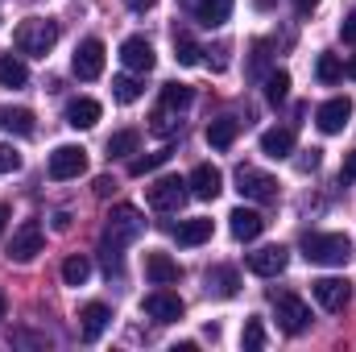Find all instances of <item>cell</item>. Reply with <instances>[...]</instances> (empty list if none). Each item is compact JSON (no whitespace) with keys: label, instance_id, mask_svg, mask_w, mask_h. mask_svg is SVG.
<instances>
[{"label":"cell","instance_id":"1","mask_svg":"<svg viewBox=\"0 0 356 352\" xmlns=\"http://www.w3.org/2000/svg\"><path fill=\"white\" fill-rule=\"evenodd\" d=\"M141 232H145V216H141L133 203H116V207L108 211V224H104V249L120 253V249L133 245Z\"/></svg>","mask_w":356,"mask_h":352},{"label":"cell","instance_id":"11","mask_svg":"<svg viewBox=\"0 0 356 352\" xmlns=\"http://www.w3.org/2000/svg\"><path fill=\"white\" fill-rule=\"evenodd\" d=\"M141 307H145V315H149V319H158V323H178V319H182V311H186V307H182V298L170 294V290H149Z\"/></svg>","mask_w":356,"mask_h":352},{"label":"cell","instance_id":"25","mask_svg":"<svg viewBox=\"0 0 356 352\" xmlns=\"http://www.w3.org/2000/svg\"><path fill=\"white\" fill-rule=\"evenodd\" d=\"M0 129L17 133V137H29L33 133V112L29 108H0Z\"/></svg>","mask_w":356,"mask_h":352},{"label":"cell","instance_id":"9","mask_svg":"<svg viewBox=\"0 0 356 352\" xmlns=\"http://www.w3.org/2000/svg\"><path fill=\"white\" fill-rule=\"evenodd\" d=\"M88 170V150L83 145H58L50 154V178L54 182H67V178H79Z\"/></svg>","mask_w":356,"mask_h":352},{"label":"cell","instance_id":"27","mask_svg":"<svg viewBox=\"0 0 356 352\" xmlns=\"http://www.w3.org/2000/svg\"><path fill=\"white\" fill-rule=\"evenodd\" d=\"M137 145H141V133L137 129H120V133L108 137V158H129V154H137Z\"/></svg>","mask_w":356,"mask_h":352},{"label":"cell","instance_id":"17","mask_svg":"<svg viewBox=\"0 0 356 352\" xmlns=\"http://www.w3.org/2000/svg\"><path fill=\"white\" fill-rule=\"evenodd\" d=\"M228 220H232V237H236V241H257V237L266 232V216L253 211V207H236Z\"/></svg>","mask_w":356,"mask_h":352},{"label":"cell","instance_id":"10","mask_svg":"<svg viewBox=\"0 0 356 352\" xmlns=\"http://www.w3.org/2000/svg\"><path fill=\"white\" fill-rule=\"evenodd\" d=\"M71 71H75V79H83V83L99 79V71H104V42H99V38H88V42L75 46Z\"/></svg>","mask_w":356,"mask_h":352},{"label":"cell","instance_id":"13","mask_svg":"<svg viewBox=\"0 0 356 352\" xmlns=\"http://www.w3.org/2000/svg\"><path fill=\"white\" fill-rule=\"evenodd\" d=\"M120 63H124L129 71L145 75V71H154V46H149L141 33H133V38H124V42H120Z\"/></svg>","mask_w":356,"mask_h":352},{"label":"cell","instance_id":"34","mask_svg":"<svg viewBox=\"0 0 356 352\" xmlns=\"http://www.w3.org/2000/svg\"><path fill=\"white\" fill-rule=\"evenodd\" d=\"M286 91H290V75H286V71H269L266 75V99L269 104H282Z\"/></svg>","mask_w":356,"mask_h":352},{"label":"cell","instance_id":"19","mask_svg":"<svg viewBox=\"0 0 356 352\" xmlns=\"http://www.w3.org/2000/svg\"><path fill=\"white\" fill-rule=\"evenodd\" d=\"M261 154L266 158H273V162H282V158H290L294 154V129H266L261 133Z\"/></svg>","mask_w":356,"mask_h":352},{"label":"cell","instance_id":"38","mask_svg":"<svg viewBox=\"0 0 356 352\" xmlns=\"http://www.w3.org/2000/svg\"><path fill=\"white\" fill-rule=\"evenodd\" d=\"M340 38H344V42H356V13H348V17H344V25H340Z\"/></svg>","mask_w":356,"mask_h":352},{"label":"cell","instance_id":"44","mask_svg":"<svg viewBox=\"0 0 356 352\" xmlns=\"http://www.w3.org/2000/svg\"><path fill=\"white\" fill-rule=\"evenodd\" d=\"M344 75H348V79H356V54L348 58V67H344Z\"/></svg>","mask_w":356,"mask_h":352},{"label":"cell","instance_id":"16","mask_svg":"<svg viewBox=\"0 0 356 352\" xmlns=\"http://www.w3.org/2000/svg\"><path fill=\"white\" fill-rule=\"evenodd\" d=\"M108 323H112V311H108L104 303H88V307L79 311V336H83L88 344H95V340L104 336Z\"/></svg>","mask_w":356,"mask_h":352},{"label":"cell","instance_id":"35","mask_svg":"<svg viewBox=\"0 0 356 352\" xmlns=\"http://www.w3.org/2000/svg\"><path fill=\"white\" fill-rule=\"evenodd\" d=\"M241 344L249 352L266 349V328H261V319H245V332H241Z\"/></svg>","mask_w":356,"mask_h":352},{"label":"cell","instance_id":"45","mask_svg":"<svg viewBox=\"0 0 356 352\" xmlns=\"http://www.w3.org/2000/svg\"><path fill=\"white\" fill-rule=\"evenodd\" d=\"M4 224H8V207L0 203V232H4Z\"/></svg>","mask_w":356,"mask_h":352},{"label":"cell","instance_id":"31","mask_svg":"<svg viewBox=\"0 0 356 352\" xmlns=\"http://www.w3.org/2000/svg\"><path fill=\"white\" fill-rule=\"evenodd\" d=\"M315 75H319V83H323V88H332V83H340V79H344V63H340L336 54H319Z\"/></svg>","mask_w":356,"mask_h":352},{"label":"cell","instance_id":"7","mask_svg":"<svg viewBox=\"0 0 356 352\" xmlns=\"http://www.w3.org/2000/svg\"><path fill=\"white\" fill-rule=\"evenodd\" d=\"M236 191L253 203H273L277 199V178H269L266 170H253V166H241L236 170Z\"/></svg>","mask_w":356,"mask_h":352},{"label":"cell","instance_id":"12","mask_svg":"<svg viewBox=\"0 0 356 352\" xmlns=\"http://www.w3.org/2000/svg\"><path fill=\"white\" fill-rule=\"evenodd\" d=\"M348 120H353V99H348V95H336V99L319 104V112H315V125H319L323 133H344Z\"/></svg>","mask_w":356,"mask_h":352},{"label":"cell","instance_id":"24","mask_svg":"<svg viewBox=\"0 0 356 352\" xmlns=\"http://www.w3.org/2000/svg\"><path fill=\"white\" fill-rule=\"evenodd\" d=\"M95 120H99V104H95L91 95H79V99L67 104V125H71V129H91Z\"/></svg>","mask_w":356,"mask_h":352},{"label":"cell","instance_id":"14","mask_svg":"<svg viewBox=\"0 0 356 352\" xmlns=\"http://www.w3.org/2000/svg\"><path fill=\"white\" fill-rule=\"evenodd\" d=\"M286 265H290V253H286L282 245H266V249L249 253V269H253L257 278H277Z\"/></svg>","mask_w":356,"mask_h":352},{"label":"cell","instance_id":"36","mask_svg":"<svg viewBox=\"0 0 356 352\" xmlns=\"http://www.w3.org/2000/svg\"><path fill=\"white\" fill-rule=\"evenodd\" d=\"M17 166H21V154H17L8 141H0V175H13Z\"/></svg>","mask_w":356,"mask_h":352},{"label":"cell","instance_id":"18","mask_svg":"<svg viewBox=\"0 0 356 352\" xmlns=\"http://www.w3.org/2000/svg\"><path fill=\"white\" fill-rule=\"evenodd\" d=\"M186 8L195 13V21H199V25L216 29V25H224V21H228L232 0H186Z\"/></svg>","mask_w":356,"mask_h":352},{"label":"cell","instance_id":"30","mask_svg":"<svg viewBox=\"0 0 356 352\" xmlns=\"http://www.w3.org/2000/svg\"><path fill=\"white\" fill-rule=\"evenodd\" d=\"M88 278H91V262L83 253H75V257L63 262V282H67V286H83Z\"/></svg>","mask_w":356,"mask_h":352},{"label":"cell","instance_id":"6","mask_svg":"<svg viewBox=\"0 0 356 352\" xmlns=\"http://www.w3.org/2000/svg\"><path fill=\"white\" fill-rule=\"evenodd\" d=\"M186 199H191V186H186V178H178V175H166L149 186V207L154 211H178Z\"/></svg>","mask_w":356,"mask_h":352},{"label":"cell","instance_id":"8","mask_svg":"<svg viewBox=\"0 0 356 352\" xmlns=\"http://www.w3.org/2000/svg\"><path fill=\"white\" fill-rule=\"evenodd\" d=\"M311 294H315V303H319L323 311H332V315L353 303V286H348L344 278H315V282H311Z\"/></svg>","mask_w":356,"mask_h":352},{"label":"cell","instance_id":"28","mask_svg":"<svg viewBox=\"0 0 356 352\" xmlns=\"http://www.w3.org/2000/svg\"><path fill=\"white\" fill-rule=\"evenodd\" d=\"M191 99H195V91L186 88V83H166V88H162V108H166V112L191 108Z\"/></svg>","mask_w":356,"mask_h":352},{"label":"cell","instance_id":"29","mask_svg":"<svg viewBox=\"0 0 356 352\" xmlns=\"http://www.w3.org/2000/svg\"><path fill=\"white\" fill-rule=\"evenodd\" d=\"M141 79H133V75H116V79H112V99H116V104H137V99H141Z\"/></svg>","mask_w":356,"mask_h":352},{"label":"cell","instance_id":"32","mask_svg":"<svg viewBox=\"0 0 356 352\" xmlns=\"http://www.w3.org/2000/svg\"><path fill=\"white\" fill-rule=\"evenodd\" d=\"M175 58L182 67H195V63L203 58V50H199V42H195L191 33H175Z\"/></svg>","mask_w":356,"mask_h":352},{"label":"cell","instance_id":"41","mask_svg":"<svg viewBox=\"0 0 356 352\" xmlns=\"http://www.w3.org/2000/svg\"><path fill=\"white\" fill-rule=\"evenodd\" d=\"M124 4H129V8H133V13H149V8H154V4H158V0H124Z\"/></svg>","mask_w":356,"mask_h":352},{"label":"cell","instance_id":"4","mask_svg":"<svg viewBox=\"0 0 356 352\" xmlns=\"http://www.w3.org/2000/svg\"><path fill=\"white\" fill-rule=\"evenodd\" d=\"M273 315H277V328L286 336H302L311 328V307L298 298V294H277L273 298Z\"/></svg>","mask_w":356,"mask_h":352},{"label":"cell","instance_id":"33","mask_svg":"<svg viewBox=\"0 0 356 352\" xmlns=\"http://www.w3.org/2000/svg\"><path fill=\"white\" fill-rule=\"evenodd\" d=\"M166 162H170V150H158V154L133 158V162H129V175H133V178H141V175H149V170H158V166H166Z\"/></svg>","mask_w":356,"mask_h":352},{"label":"cell","instance_id":"20","mask_svg":"<svg viewBox=\"0 0 356 352\" xmlns=\"http://www.w3.org/2000/svg\"><path fill=\"white\" fill-rule=\"evenodd\" d=\"M175 241L182 245V249H195V245L211 241V220H207V216H195V220H178Z\"/></svg>","mask_w":356,"mask_h":352},{"label":"cell","instance_id":"23","mask_svg":"<svg viewBox=\"0 0 356 352\" xmlns=\"http://www.w3.org/2000/svg\"><path fill=\"white\" fill-rule=\"evenodd\" d=\"M236 286H241V278H236L232 265H216V269H207V294H216V298H232Z\"/></svg>","mask_w":356,"mask_h":352},{"label":"cell","instance_id":"40","mask_svg":"<svg viewBox=\"0 0 356 352\" xmlns=\"http://www.w3.org/2000/svg\"><path fill=\"white\" fill-rule=\"evenodd\" d=\"M112 186H116V178H108V175L95 178V195H112Z\"/></svg>","mask_w":356,"mask_h":352},{"label":"cell","instance_id":"42","mask_svg":"<svg viewBox=\"0 0 356 352\" xmlns=\"http://www.w3.org/2000/svg\"><path fill=\"white\" fill-rule=\"evenodd\" d=\"M294 8L307 17V13H315V8H319V0H294Z\"/></svg>","mask_w":356,"mask_h":352},{"label":"cell","instance_id":"39","mask_svg":"<svg viewBox=\"0 0 356 352\" xmlns=\"http://www.w3.org/2000/svg\"><path fill=\"white\" fill-rule=\"evenodd\" d=\"M340 178H348V182H356V150L344 158V170H340Z\"/></svg>","mask_w":356,"mask_h":352},{"label":"cell","instance_id":"3","mask_svg":"<svg viewBox=\"0 0 356 352\" xmlns=\"http://www.w3.org/2000/svg\"><path fill=\"white\" fill-rule=\"evenodd\" d=\"M302 257L311 265H344L353 257V241L344 232H307L302 237Z\"/></svg>","mask_w":356,"mask_h":352},{"label":"cell","instance_id":"37","mask_svg":"<svg viewBox=\"0 0 356 352\" xmlns=\"http://www.w3.org/2000/svg\"><path fill=\"white\" fill-rule=\"evenodd\" d=\"M319 166V150H302V158H298V170L307 175V170H315Z\"/></svg>","mask_w":356,"mask_h":352},{"label":"cell","instance_id":"21","mask_svg":"<svg viewBox=\"0 0 356 352\" xmlns=\"http://www.w3.org/2000/svg\"><path fill=\"white\" fill-rule=\"evenodd\" d=\"M145 273H149V282H154V286H170V282L182 278L178 262H175V257H166V253H149V257H145Z\"/></svg>","mask_w":356,"mask_h":352},{"label":"cell","instance_id":"43","mask_svg":"<svg viewBox=\"0 0 356 352\" xmlns=\"http://www.w3.org/2000/svg\"><path fill=\"white\" fill-rule=\"evenodd\" d=\"M54 228H63V232H67V228H71V216H67V211H58V216H54Z\"/></svg>","mask_w":356,"mask_h":352},{"label":"cell","instance_id":"22","mask_svg":"<svg viewBox=\"0 0 356 352\" xmlns=\"http://www.w3.org/2000/svg\"><path fill=\"white\" fill-rule=\"evenodd\" d=\"M236 137H241V120H232V116H220V120L207 125V145L211 150H232Z\"/></svg>","mask_w":356,"mask_h":352},{"label":"cell","instance_id":"26","mask_svg":"<svg viewBox=\"0 0 356 352\" xmlns=\"http://www.w3.org/2000/svg\"><path fill=\"white\" fill-rule=\"evenodd\" d=\"M25 83H29L25 63L13 58V54H0V88H25Z\"/></svg>","mask_w":356,"mask_h":352},{"label":"cell","instance_id":"2","mask_svg":"<svg viewBox=\"0 0 356 352\" xmlns=\"http://www.w3.org/2000/svg\"><path fill=\"white\" fill-rule=\"evenodd\" d=\"M13 42H17L21 54H29V58H46V54L54 50V42H58V21H50V17H29V21L17 25Z\"/></svg>","mask_w":356,"mask_h":352},{"label":"cell","instance_id":"46","mask_svg":"<svg viewBox=\"0 0 356 352\" xmlns=\"http://www.w3.org/2000/svg\"><path fill=\"white\" fill-rule=\"evenodd\" d=\"M0 319H4V294H0Z\"/></svg>","mask_w":356,"mask_h":352},{"label":"cell","instance_id":"15","mask_svg":"<svg viewBox=\"0 0 356 352\" xmlns=\"http://www.w3.org/2000/svg\"><path fill=\"white\" fill-rule=\"evenodd\" d=\"M186 186H191V195H195V199H216V195L224 191V175H220L216 166H207V162H203V166H195V170H191Z\"/></svg>","mask_w":356,"mask_h":352},{"label":"cell","instance_id":"5","mask_svg":"<svg viewBox=\"0 0 356 352\" xmlns=\"http://www.w3.org/2000/svg\"><path fill=\"white\" fill-rule=\"evenodd\" d=\"M42 245H46L42 224H38V220H25V224L13 232V241H8V262H17V265L33 262V257L42 253Z\"/></svg>","mask_w":356,"mask_h":352}]
</instances>
